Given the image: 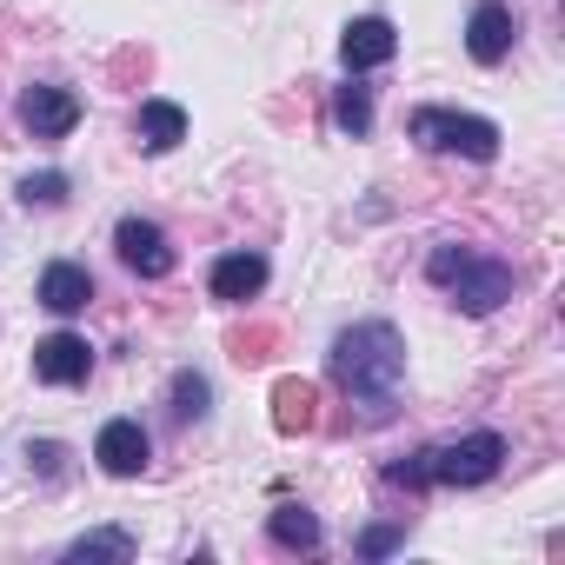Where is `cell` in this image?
Wrapping results in <instances>:
<instances>
[{
  "instance_id": "6da1fadb",
  "label": "cell",
  "mask_w": 565,
  "mask_h": 565,
  "mask_svg": "<svg viewBox=\"0 0 565 565\" xmlns=\"http://www.w3.org/2000/svg\"><path fill=\"white\" fill-rule=\"evenodd\" d=\"M333 380L353 393L366 419H393L399 380H406V340L393 320H360L333 340Z\"/></svg>"
},
{
  "instance_id": "7a4b0ae2",
  "label": "cell",
  "mask_w": 565,
  "mask_h": 565,
  "mask_svg": "<svg viewBox=\"0 0 565 565\" xmlns=\"http://www.w3.org/2000/svg\"><path fill=\"white\" fill-rule=\"evenodd\" d=\"M426 279H433L439 294H452V307L472 313V320H486V313H499L512 300V266L499 253H479V246H459V239L433 246Z\"/></svg>"
},
{
  "instance_id": "3957f363",
  "label": "cell",
  "mask_w": 565,
  "mask_h": 565,
  "mask_svg": "<svg viewBox=\"0 0 565 565\" xmlns=\"http://www.w3.org/2000/svg\"><path fill=\"white\" fill-rule=\"evenodd\" d=\"M499 466H505V439L499 433H466L452 446H426V452L386 466V479L413 486V492H426V486H486V479H499Z\"/></svg>"
},
{
  "instance_id": "277c9868",
  "label": "cell",
  "mask_w": 565,
  "mask_h": 565,
  "mask_svg": "<svg viewBox=\"0 0 565 565\" xmlns=\"http://www.w3.org/2000/svg\"><path fill=\"white\" fill-rule=\"evenodd\" d=\"M406 134L433 153H466V160H499V127L479 120V114H459V107H419L406 120Z\"/></svg>"
},
{
  "instance_id": "5b68a950",
  "label": "cell",
  "mask_w": 565,
  "mask_h": 565,
  "mask_svg": "<svg viewBox=\"0 0 565 565\" xmlns=\"http://www.w3.org/2000/svg\"><path fill=\"white\" fill-rule=\"evenodd\" d=\"M114 253H120V266L127 273H140V279H167L173 273V239L153 226V220H140V213H127L120 226H114Z\"/></svg>"
},
{
  "instance_id": "8992f818",
  "label": "cell",
  "mask_w": 565,
  "mask_h": 565,
  "mask_svg": "<svg viewBox=\"0 0 565 565\" xmlns=\"http://www.w3.org/2000/svg\"><path fill=\"white\" fill-rule=\"evenodd\" d=\"M21 127H28L34 140H67V134L81 127V94H74V87H54V81L28 87V94H21Z\"/></svg>"
},
{
  "instance_id": "52a82bcc",
  "label": "cell",
  "mask_w": 565,
  "mask_h": 565,
  "mask_svg": "<svg viewBox=\"0 0 565 565\" xmlns=\"http://www.w3.org/2000/svg\"><path fill=\"white\" fill-rule=\"evenodd\" d=\"M399 54V28L386 21V14H360V21H347V34H340V61H347V74H373V67H386Z\"/></svg>"
},
{
  "instance_id": "ba28073f",
  "label": "cell",
  "mask_w": 565,
  "mask_h": 565,
  "mask_svg": "<svg viewBox=\"0 0 565 565\" xmlns=\"http://www.w3.org/2000/svg\"><path fill=\"white\" fill-rule=\"evenodd\" d=\"M94 459H100V472H114V479H140L147 459H153V439H147L140 419H107L100 439H94Z\"/></svg>"
},
{
  "instance_id": "9c48e42d",
  "label": "cell",
  "mask_w": 565,
  "mask_h": 565,
  "mask_svg": "<svg viewBox=\"0 0 565 565\" xmlns=\"http://www.w3.org/2000/svg\"><path fill=\"white\" fill-rule=\"evenodd\" d=\"M512 41H519L512 8H505V0H479L472 21H466V54H472L479 67H499V61L512 54Z\"/></svg>"
},
{
  "instance_id": "30bf717a",
  "label": "cell",
  "mask_w": 565,
  "mask_h": 565,
  "mask_svg": "<svg viewBox=\"0 0 565 565\" xmlns=\"http://www.w3.org/2000/svg\"><path fill=\"white\" fill-rule=\"evenodd\" d=\"M87 373H94V347L81 333H47L34 347V380L41 386H81Z\"/></svg>"
},
{
  "instance_id": "8fae6325",
  "label": "cell",
  "mask_w": 565,
  "mask_h": 565,
  "mask_svg": "<svg viewBox=\"0 0 565 565\" xmlns=\"http://www.w3.org/2000/svg\"><path fill=\"white\" fill-rule=\"evenodd\" d=\"M206 287H213V300H226V307L253 300V294L266 287V253H246V246H239V253H220Z\"/></svg>"
},
{
  "instance_id": "7c38bea8",
  "label": "cell",
  "mask_w": 565,
  "mask_h": 565,
  "mask_svg": "<svg viewBox=\"0 0 565 565\" xmlns=\"http://www.w3.org/2000/svg\"><path fill=\"white\" fill-rule=\"evenodd\" d=\"M87 300H94V273L87 266H74V259H54L47 273H41V307L47 313H87Z\"/></svg>"
},
{
  "instance_id": "4fadbf2b",
  "label": "cell",
  "mask_w": 565,
  "mask_h": 565,
  "mask_svg": "<svg viewBox=\"0 0 565 565\" xmlns=\"http://www.w3.org/2000/svg\"><path fill=\"white\" fill-rule=\"evenodd\" d=\"M134 134H140L147 153H173V147L186 140V107H173V100H140Z\"/></svg>"
},
{
  "instance_id": "5bb4252c",
  "label": "cell",
  "mask_w": 565,
  "mask_h": 565,
  "mask_svg": "<svg viewBox=\"0 0 565 565\" xmlns=\"http://www.w3.org/2000/svg\"><path fill=\"white\" fill-rule=\"evenodd\" d=\"M273 426L279 433H313L320 426V393L307 380H279L273 386Z\"/></svg>"
},
{
  "instance_id": "9a60e30c",
  "label": "cell",
  "mask_w": 565,
  "mask_h": 565,
  "mask_svg": "<svg viewBox=\"0 0 565 565\" xmlns=\"http://www.w3.org/2000/svg\"><path fill=\"white\" fill-rule=\"evenodd\" d=\"M266 532H273V545H287V552H320V539H327L307 505H279V512L266 519Z\"/></svg>"
},
{
  "instance_id": "2e32d148",
  "label": "cell",
  "mask_w": 565,
  "mask_h": 565,
  "mask_svg": "<svg viewBox=\"0 0 565 565\" xmlns=\"http://www.w3.org/2000/svg\"><path fill=\"white\" fill-rule=\"evenodd\" d=\"M333 120H340V134H353V140H366V134H373V94L360 87V74L340 87V100H333Z\"/></svg>"
},
{
  "instance_id": "e0dca14e",
  "label": "cell",
  "mask_w": 565,
  "mask_h": 565,
  "mask_svg": "<svg viewBox=\"0 0 565 565\" xmlns=\"http://www.w3.org/2000/svg\"><path fill=\"white\" fill-rule=\"evenodd\" d=\"M81 558H134V532L100 525V532H87V539H74V545H67V565H81Z\"/></svg>"
},
{
  "instance_id": "ac0fdd59",
  "label": "cell",
  "mask_w": 565,
  "mask_h": 565,
  "mask_svg": "<svg viewBox=\"0 0 565 565\" xmlns=\"http://www.w3.org/2000/svg\"><path fill=\"white\" fill-rule=\"evenodd\" d=\"M206 399H213V386L200 380V373H173V419L186 426V419H206Z\"/></svg>"
},
{
  "instance_id": "d6986e66",
  "label": "cell",
  "mask_w": 565,
  "mask_h": 565,
  "mask_svg": "<svg viewBox=\"0 0 565 565\" xmlns=\"http://www.w3.org/2000/svg\"><path fill=\"white\" fill-rule=\"evenodd\" d=\"M21 200L28 206H61L67 200V173H28L21 180Z\"/></svg>"
},
{
  "instance_id": "ffe728a7",
  "label": "cell",
  "mask_w": 565,
  "mask_h": 565,
  "mask_svg": "<svg viewBox=\"0 0 565 565\" xmlns=\"http://www.w3.org/2000/svg\"><path fill=\"white\" fill-rule=\"evenodd\" d=\"M406 545V525H373V532H360V558H386V552H399Z\"/></svg>"
},
{
  "instance_id": "44dd1931",
  "label": "cell",
  "mask_w": 565,
  "mask_h": 565,
  "mask_svg": "<svg viewBox=\"0 0 565 565\" xmlns=\"http://www.w3.org/2000/svg\"><path fill=\"white\" fill-rule=\"evenodd\" d=\"M28 459H41V472H47V479H54V472H61V459H67V452H61V446H54V439H41V446H34V452H28Z\"/></svg>"
}]
</instances>
